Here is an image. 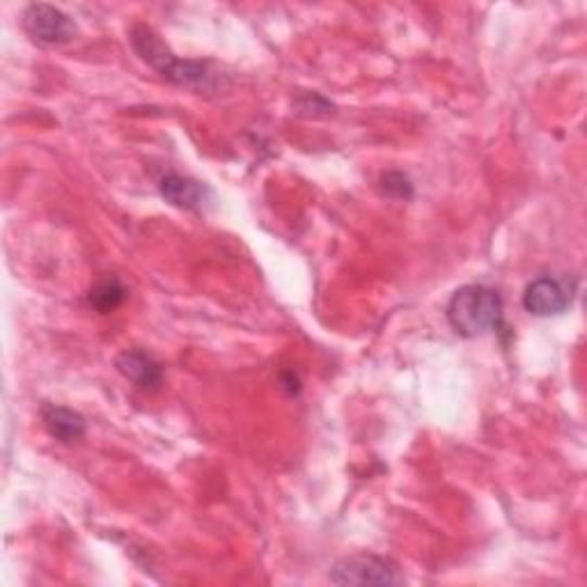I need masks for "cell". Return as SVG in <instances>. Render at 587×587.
Masks as SVG:
<instances>
[{
	"label": "cell",
	"mask_w": 587,
	"mask_h": 587,
	"mask_svg": "<svg viewBox=\"0 0 587 587\" xmlns=\"http://www.w3.org/2000/svg\"><path fill=\"white\" fill-rule=\"evenodd\" d=\"M572 306V288H566L562 280L544 276L533 280L523 294V308L535 317L560 315Z\"/></svg>",
	"instance_id": "5b68a950"
},
{
	"label": "cell",
	"mask_w": 587,
	"mask_h": 587,
	"mask_svg": "<svg viewBox=\"0 0 587 587\" xmlns=\"http://www.w3.org/2000/svg\"><path fill=\"white\" fill-rule=\"evenodd\" d=\"M445 315L459 335L477 337L500 327L502 298L492 288L465 285L452 294Z\"/></svg>",
	"instance_id": "6da1fadb"
},
{
	"label": "cell",
	"mask_w": 587,
	"mask_h": 587,
	"mask_svg": "<svg viewBox=\"0 0 587 587\" xmlns=\"http://www.w3.org/2000/svg\"><path fill=\"white\" fill-rule=\"evenodd\" d=\"M115 368L140 391H156L164 381V370H161L158 362L140 349H127L119 354Z\"/></svg>",
	"instance_id": "8992f818"
},
{
	"label": "cell",
	"mask_w": 587,
	"mask_h": 587,
	"mask_svg": "<svg viewBox=\"0 0 587 587\" xmlns=\"http://www.w3.org/2000/svg\"><path fill=\"white\" fill-rule=\"evenodd\" d=\"M125 298H127V290L117 278L99 280L97 285L90 290V294H88L90 308H94L101 315H109V312L117 310L125 303Z\"/></svg>",
	"instance_id": "9c48e42d"
},
{
	"label": "cell",
	"mask_w": 587,
	"mask_h": 587,
	"mask_svg": "<svg viewBox=\"0 0 587 587\" xmlns=\"http://www.w3.org/2000/svg\"><path fill=\"white\" fill-rule=\"evenodd\" d=\"M161 195H164L170 205L179 209H200L207 202V187H202L200 181L181 177V175H166L158 184Z\"/></svg>",
	"instance_id": "52a82bcc"
},
{
	"label": "cell",
	"mask_w": 587,
	"mask_h": 587,
	"mask_svg": "<svg viewBox=\"0 0 587 587\" xmlns=\"http://www.w3.org/2000/svg\"><path fill=\"white\" fill-rule=\"evenodd\" d=\"M381 191H383V195H388V197L409 200L413 195V184L407 175L395 170V173H386L381 177Z\"/></svg>",
	"instance_id": "30bf717a"
},
{
	"label": "cell",
	"mask_w": 587,
	"mask_h": 587,
	"mask_svg": "<svg viewBox=\"0 0 587 587\" xmlns=\"http://www.w3.org/2000/svg\"><path fill=\"white\" fill-rule=\"evenodd\" d=\"M329 578L337 585H401L399 566L379 556H352L340 560Z\"/></svg>",
	"instance_id": "3957f363"
},
{
	"label": "cell",
	"mask_w": 587,
	"mask_h": 587,
	"mask_svg": "<svg viewBox=\"0 0 587 587\" xmlns=\"http://www.w3.org/2000/svg\"><path fill=\"white\" fill-rule=\"evenodd\" d=\"M131 44L133 51L145 60L150 67H154L161 76L177 86H200L209 78L207 65L193 63V60L177 58L161 39L145 26H136L131 30Z\"/></svg>",
	"instance_id": "7a4b0ae2"
},
{
	"label": "cell",
	"mask_w": 587,
	"mask_h": 587,
	"mask_svg": "<svg viewBox=\"0 0 587 587\" xmlns=\"http://www.w3.org/2000/svg\"><path fill=\"white\" fill-rule=\"evenodd\" d=\"M42 420L47 432L58 438L60 443H76L86 436V420L80 413L55 407V404H44L42 407Z\"/></svg>",
	"instance_id": "ba28073f"
},
{
	"label": "cell",
	"mask_w": 587,
	"mask_h": 587,
	"mask_svg": "<svg viewBox=\"0 0 587 587\" xmlns=\"http://www.w3.org/2000/svg\"><path fill=\"white\" fill-rule=\"evenodd\" d=\"M24 28L39 44H65L76 33L74 18L47 3L30 5L24 12Z\"/></svg>",
	"instance_id": "277c9868"
}]
</instances>
